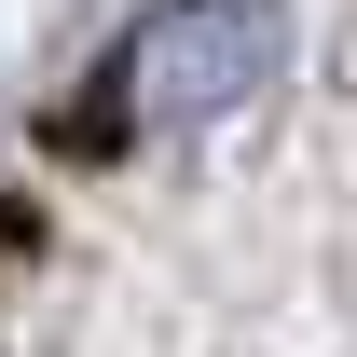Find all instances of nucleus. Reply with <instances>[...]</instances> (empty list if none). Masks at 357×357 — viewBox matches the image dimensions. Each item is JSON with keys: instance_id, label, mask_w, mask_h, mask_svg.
<instances>
[{"instance_id": "1", "label": "nucleus", "mask_w": 357, "mask_h": 357, "mask_svg": "<svg viewBox=\"0 0 357 357\" xmlns=\"http://www.w3.org/2000/svg\"><path fill=\"white\" fill-rule=\"evenodd\" d=\"M275 69V0H165L124 42V110L137 124H220Z\"/></svg>"}]
</instances>
